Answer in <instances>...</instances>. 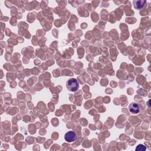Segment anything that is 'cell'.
<instances>
[{
    "label": "cell",
    "mask_w": 151,
    "mask_h": 151,
    "mask_svg": "<svg viewBox=\"0 0 151 151\" xmlns=\"http://www.w3.org/2000/svg\"><path fill=\"white\" fill-rule=\"evenodd\" d=\"M67 88L69 91L76 92L79 88V83L76 78H70L66 83Z\"/></svg>",
    "instance_id": "obj_1"
},
{
    "label": "cell",
    "mask_w": 151,
    "mask_h": 151,
    "mask_svg": "<svg viewBox=\"0 0 151 151\" xmlns=\"http://www.w3.org/2000/svg\"><path fill=\"white\" fill-rule=\"evenodd\" d=\"M77 139V135L73 131H69L67 132L64 136V139L67 142H73Z\"/></svg>",
    "instance_id": "obj_2"
},
{
    "label": "cell",
    "mask_w": 151,
    "mask_h": 151,
    "mask_svg": "<svg viewBox=\"0 0 151 151\" xmlns=\"http://www.w3.org/2000/svg\"><path fill=\"white\" fill-rule=\"evenodd\" d=\"M129 110L132 114H137L140 111V107L137 103H132L129 106Z\"/></svg>",
    "instance_id": "obj_3"
},
{
    "label": "cell",
    "mask_w": 151,
    "mask_h": 151,
    "mask_svg": "<svg viewBox=\"0 0 151 151\" xmlns=\"http://www.w3.org/2000/svg\"><path fill=\"white\" fill-rule=\"evenodd\" d=\"M146 4V1L145 0H140V1H133L134 7L136 9L141 10Z\"/></svg>",
    "instance_id": "obj_4"
},
{
    "label": "cell",
    "mask_w": 151,
    "mask_h": 151,
    "mask_svg": "<svg viewBox=\"0 0 151 151\" xmlns=\"http://www.w3.org/2000/svg\"><path fill=\"white\" fill-rule=\"evenodd\" d=\"M146 149V148L143 145H139L136 148V150H145Z\"/></svg>",
    "instance_id": "obj_5"
}]
</instances>
